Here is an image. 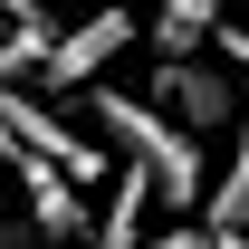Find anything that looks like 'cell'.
<instances>
[{
	"mask_svg": "<svg viewBox=\"0 0 249 249\" xmlns=\"http://www.w3.org/2000/svg\"><path fill=\"white\" fill-rule=\"evenodd\" d=\"M87 115H96V134H106L134 173H144V192H154L163 211H192V201H201L211 154H201V134H192V124L163 115L154 96H115V87H96V96H87Z\"/></svg>",
	"mask_w": 249,
	"mask_h": 249,
	"instance_id": "6da1fadb",
	"label": "cell"
},
{
	"mask_svg": "<svg viewBox=\"0 0 249 249\" xmlns=\"http://www.w3.org/2000/svg\"><path fill=\"white\" fill-rule=\"evenodd\" d=\"M154 106L211 144L220 124L240 115V87H230V67H211V58H192V48H182V58H163V67H154Z\"/></svg>",
	"mask_w": 249,
	"mask_h": 249,
	"instance_id": "7a4b0ae2",
	"label": "cell"
},
{
	"mask_svg": "<svg viewBox=\"0 0 249 249\" xmlns=\"http://www.w3.org/2000/svg\"><path fill=\"white\" fill-rule=\"evenodd\" d=\"M124 38H134V19H124V0H87V19L48 38V58H38V87H96V67L115 58Z\"/></svg>",
	"mask_w": 249,
	"mask_h": 249,
	"instance_id": "3957f363",
	"label": "cell"
},
{
	"mask_svg": "<svg viewBox=\"0 0 249 249\" xmlns=\"http://www.w3.org/2000/svg\"><path fill=\"white\" fill-rule=\"evenodd\" d=\"M10 173H19V192H29L38 240H77V201H67V173H48L29 144H10Z\"/></svg>",
	"mask_w": 249,
	"mask_h": 249,
	"instance_id": "277c9868",
	"label": "cell"
},
{
	"mask_svg": "<svg viewBox=\"0 0 249 249\" xmlns=\"http://www.w3.org/2000/svg\"><path fill=\"white\" fill-rule=\"evenodd\" d=\"M230 134H240L230 144V173L201 182V220L211 230H249V96H240V115H230Z\"/></svg>",
	"mask_w": 249,
	"mask_h": 249,
	"instance_id": "5b68a950",
	"label": "cell"
},
{
	"mask_svg": "<svg viewBox=\"0 0 249 249\" xmlns=\"http://www.w3.org/2000/svg\"><path fill=\"white\" fill-rule=\"evenodd\" d=\"M10 10H19V19H10V38H0V87H19V77L48 58V38H58V19H48L38 0H10Z\"/></svg>",
	"mask_w": 249,
	"mask_h": 249,
	"instance_id": "8992f818",
	"label": "cell"
},
{
	"mask_svg": "<svg viewBox=\"0 0 249 249\" xmlns=\"http://www.w3.org/2000/svg\"><path fill=\"white\" fill-rule=\"evenodd\" d=\"M211 29H220V0H154V48H163V58L201 48Z\"/></svg>",
	"mask_w": 249,
	"mask_h": 249,
	"instance_id": "52a82bcc",
	"label": "cell"
},
{
	"mask_svg": "<svg viewBox=\"0 0 249 249\" xmlns=\"http://www.w3.org/2000/svg\"><path fill=\"white\" fill-rule=\"evenodd\" d=\"M144 201H154V192H144V173L124 163V182H115V211H106V220L87 230V249H144Z\"/></svg>",
	"mask_w": 249,
	"mask_h": 249,
	"instance_id": "ba28073f",
	"label": "cell"
},
{
	"mask_svg": "<svg viewBox=\"0 0 249 249\" xmlns=\"http://www.w3.org/2000/svg\"><path fill=\"white\" fill-rule=\"evenodd\" d=\"M220 38V58H230V67H249V29H211Z\"/></svg>",
	"mask_w": 249,
	"mask_h": 249,
	"instance_id": "9c48e42d",
	"label": "cell"
},
{
	"mask_svg": "<svg viewBox=\"0 0 249 249\" xmlns=\"http://www.w3.org/2000/svg\"><path fill=\"white\" fill-rule=\"evenodd\" d=\"M0 249H38V220H29V230H0Z\"/></svg>",
	"mask_w": 249,
	"mask_h": 249,
	"instance_id": "30bf717a",
	"label": "cell"
}]
</instances>
